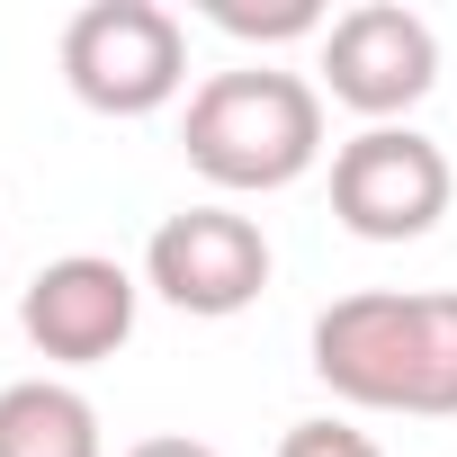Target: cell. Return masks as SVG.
I'll return each mask as SVG.
<instances>
[{"instance_id": "cell-1", "label": "cell", "mask_w": 457, "mask_h": 457, "mask_svg": "<svg viewBox=\"0 0 457 457\" xmlns=\"http://www.w3.org/2000/svg\"><path fill=\"white\" fill-rule=\"evenodd\" d=\"M314 377L359 412L457 421V287H359L305 332Z\"/></svg>"}, {"instance_id": "cell-4", "label": "cell", "mask_w": 457, "mask_h": 457, "mask_svg": "<svg viewBox=\"0 0 457 457\" xmlns=\"http://www.w3.org/2000/svg\"><path fill=\"white\" fill-rule=\"evenodd\" d=\"M448 197L457 170L421 126H359L350 144H332V215L359 243H421Z\"/></svg>"}, {"instance_id": "cell-8", "label": "cell", "mask_w": 457, "mask_h": 457, "mask_svg": "<svg viewBox=\"0 0 457 457\" xmlns=\"http://www.w3.org/2000/svg\"><path fill=\"white\" fill-rule=\"evenodd\" d=\"M0 457H108L99 403L63 377H19L0 386Z\"/></svg>"}, {"instance_id": "cell-2", "label": "cell", "mask_w": 457, "mask_h": 457, "mask_svg": "<svg viewBox=\"0 0 457 457\" xmlns=\"http://www.w3.org/2000/svg\"><path fill=\"white\" fill-rule=\"evenodd\" d=\"M179 153L206 188L224 197H270L296 188L323 162V81L243 63V72H206L179 117Z\"/></svg>"}, {"instance_id": "cell-5", "label": "cell", "mask_w": 457, "mask_h": 457, "mask_svg": "<svg viewBox=\"0 0 457 457\" xmlns=\"http://www.w3.org/2000/svg\"><path fill=\"white\" fill-rule=\"evenodd\" d=\"M270 270H278V261H270V234H261L243 206H224V197L162 215L153 243H144V287H153L162 305L197 314V323H224V314L261 305Z\"/></svg>"}, {"instance_id": "cell-10", "label": "cell", "mask_w": 457, "mask_h": 457, "mask_svg": "<svg viewBox=\"0 0 457 457\" xmlns=\"http://www.w3.org/2000/svg\"><path fill=\"white\" fill-rule=\"evenodd\" d=\"M278 457H386V448H377L359 421H341V412H314V421H287Z\"/></svg>"}, {"instance_id": "cell-6", "label": "cell", "mask_w": 457, "mask_h": 457, "mask_svg": "<svg viewBox=\"0 0 457 457\" xmlns=\"http://www.w3.org/2000/svg\"><path fill=\"white\" fill-rule=\"evenodd\" d=\"M323 90L368 117V126H403V108H421L439 90V28L403 0H359L323 28Z\"/></svg>"}, {"instance_id": "cell-9", "label": "cell", "mask_w": 457, "mask_h": 457, "mask_svg": "<svg viewBox=\"0 0 457 457\" xmlns=\"http://www.w3.org/2000/svg\"><path fill=\"white\" fill-rule=\"evenodd\" d=\"M206 28L243 37V46H296V37L323 46L332 10H323V0H206Z\"/></svg>"}, {"instance_id": "cell-7", "label": "cell", "mask_w": 457, "mask_h": 457, "mask_svg": "<svg viewBox=\"0 0 457 457\" xmlns=\"http://www.w3.org/2000/svg\"><path fill=\"white\" fill-rule=\"evenodd\" d=\"M135 305H144V278L108 252H63L46 261L28 287H19V332L37 359L54 368H99L135 341Z\"/></svg>"}, {"instance_id": "cell-11", "label": "cell", "mask_w": 457, "mask_h": 457, "mask_svg": "<svg viewBox=\"0 0 457 457\" xmlns=\"http://www.w3.org/2000/svg\"><path fill=\"white\" fill-rule=\"evenodd\" d=\"M126 457H215L206 439H188V430H153V439H135Z\"/></svg>"}, {"instance_id": "cell-3", "label": "cell", "mask_w": 457, "mask_h": 457, "mask_svg": "<svg viewBox=\"0 0 457 457\" xmlns=\"http://www.w3.org/2000/svg\"><path fill=\"white\" fill-rule=\"evenodd\" d=\"M63 81L99 117H153L188 90V28L162 0H90L63 28Z\"/></svg>"}]
</instances>
